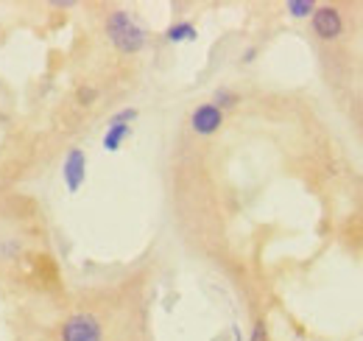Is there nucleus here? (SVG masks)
Listing matches in <instances>:
<instances>
[{
    "instance_id": "nucleus-3",
    "label": "nucleus",
    "mask_w": 363,
    "mask_h": 341,
    "mask_svg": "<svg viewBox=\"0 0 363 341\" xmlns=\"http://www.w3.org/2000/svg\"><path fill=\"white\" fill-rule=\"evenodd\" d=\"M221 123H224V112L216 104H201L190 115V129L196 135H216L221 129Z\"/></svg>"
},
{
    "instance_id": "nucleus-1",
    "label": "nucleus",
    "mask_w": 363,
    "mask_h": 341,
    "mask_svg": "<svg viewBox=\"0 0 363 341\" xmlns=\"http://www.w3.org/2000/svg\"><path fill=\"white\" fill-rule=\"evenodd\" d=\"M106 34H109L112 45L123 53H137L145 45V31L132 20L129 11H112L106 20Z\"/></svg>"
},
{
    "instance_id": "nucleus-10",
    "label": "nucleus",
    "mask_w": 363,
    "mask_h": 341,
    "mask_svg": "<svg viewBox=\"0 0 363 341\" xmlns=\"http://www.w3.org/2000/svg\"><path fill=\"white\" fill-rule=\"evenodd\" d=\"M249 341H269V330H266V322H257L255 330H252V339Z\"/></svg>"
},
{
    "instance_id": "nucleus-9",
    "label": "nucleus",
    "mask_w": 363,
    "mask_h": 341,
    "mask_svg": "<svg viewBox=\"0 0 363 341\" xmlns=\"http://www.w3.org/2000/svg\"><path fill=\"white\" fill-rule=\"evenodd\" d=\"M213 104H216L218 109H221V106H235V104H238V96H235V93H229V90H224V87H221V90L216 93V98H213Z\"/></svg>"
},
{
    "instance_id": "nucleus-5",
    "label": "nucleus",
    "mask_w": 363,
    "mask_h": 341,
    "mask_svg": "<svg viewBox=\"0 0 363 341\" xmlns=\"http://www.w3.org/2000/svg\"><path fill=\"white\" fill-rule=\"evenodd\" d=\"M84 177H87V157H84L82 148H70L67 157H65V182H67V191L76 194L84 185Z\"/></svg>"
},
{
    "instance_id": "nucleus-6",
    "label": "nucleus",
    "mask_w": 363,
    "mask_h": 341,
    "mask_svg": "<svg viewBox=\"0 0 363 341\" xmlns=\"http://www.w3.org/2000/svg\"><path fill=\"white\" fill-rule=\"evenodd\" d=\"M132 135V123H121V121H109V129L104 135V148L106 151H118L121 143Z\"/></svg>"
},
{
    "instance_id": "nucleus-11",
    "label": "nucleus",
    "mask_w": 363,
    "mask_h": 341,
    "mask_svg": "<svg viewBox=\"0 0 363 341\" xmlns=\"http://www.w3.org/2000/svg\"><path fill=\"white\" fill-rule=\"evenodd\" d=\"M135 118H137V109H132V106H129V109H121V112H118L112 121H121V123H132Z\"/></svg>"
},
{
    "instance_id": "nucleus-2",
    "label": "nucleus",
    "mask_w": 363,
    "mask_h": 341,
    "mask_svg": "<svg viewBox=\"0 0 363 341\" xmlns=\"http://www.w3.org/2000/svg\"><path fill=\"white\" fill-rule=\"evenodd\" d=\"M104 330L92 313H76L62 325V341H101Z\"/></svg>"
},
{
    "instance_id": "nucleus-7",
    "label": "nucleus",
    "mask_w": 363,
    "mask_h": 341,
    "mask_svg": "<svg viewBox=\"0 0 363 341\" xmlns=\"http://www.w3.org/2000/svg\"><path fill=\"white\" fill-rule=\"evenodd\" d=\"M171 43H184V40H196V28L190 26V23H177V26H171L168 28V34H165Z\"/></svg>"
},
{
    "instance_id": "nucleus-8",
    "label": "nucleus",
    "mask_w": 363,
    "mask_h": 341,
    "mask_svg": "<svg viewBox=\"0 0 363 341\" xmlns=\"http://www.w3.org/2000/svg\"><path fill=\"white\" fill-rule=\"evenodd\" d=\"M316 11L313 0H288V14L291 17H311Z\"/></svg>"
},
{
    "instance_id": "nucleus-4",
    "label": "nucleus",
    "mask_w": 363,
    "mask_h": 341,
    "mask_svg": "<svg viewBox=\"0 0 363 341\" xmlns=\"http://www.w3.org/2000/svg\"><path fill=\"white\" fill-rule=\"evenodd\" d=\"M313 31H316L321 40H335V37H341L344 23H341L338 9H333V6L316 9V11H313Z\"/></svg>"
}]
</instances>
